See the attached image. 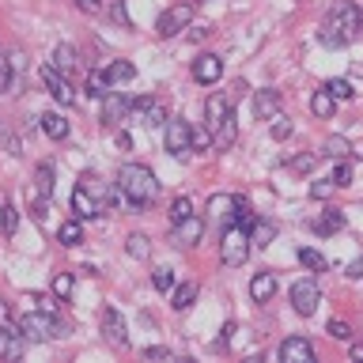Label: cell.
<instances>
[{"label": "cell", "instance_id": "obj_33", "mask_svg": "<svg viewBox=\"0 0 363 363\" xmlns=\"http://www.w3.org/2000/svg\"><path fill=\"white\" fill-rule=\"evenodd\" d=\"M322 155H329V159H348V155H352V144L345 140V136H329V140L322 144Z\"/></svg>", "mask_w": 363, "mask_h": 363}, {"label": "cell", "instance_id": "obj_4", "mask_svg": "<svg viewBox=\"0 0 363 363\" xmlns=\"http://www.w3.org/2000/svg\"><path fill=\"white\" fill-rule=\"evenodd\" d=\"M19 329L23 337L34 340V345H42V340H57V337H68V325L57 322V314H45V311H30L19 318Z\"/></svg>", "mask_w": 363, "mask_h": 363}, {"label": "cell", "instance_id": "obj_35", "mask_svg": "<svg viewBox=\"0 0 363 363\" xmlns=\"http://www.w3.org/2000/svg\"><path fill=\"white\" fill-rule=\"evenodd\" d=\"M197 284H193V280H186V284H182V288L174 291V303H170V306H174V311H186V306H193V299H197Z\"/></svg>", "mask_w": 363, "mask_h": 363}, {"label": "cell", "instance_id": "obj_55", "mask_svg": "<svg viewBox=\"0 0 363 363\" xmlns=\"http://www.w3.org/2000/svg\"><path fill=\"white\" fill-rule=\"evenodd\" d=\"M0 223H4V204H0Z\"/></svg>", "mask_w": 363, "mask_h": 363}, {"label": "cell", "instance_id": "obj_41", "mask_svg": "<svg viewBox=\"0 0 363 363\" xmlns=\"http://www.w3.org/2000/svg\"><path fill=\"white\" fill-rule=\"evenodd\" d=\"M325 333L333 337V340H352V329H348V322H340V318H333V322H329Z\"/></svg>", "mask_w": 363, "mask_h": 363}, {"label": "cell", "instance_id": "obj_37", "mask_svg": "<svg viewBox=\"0 0 363 363\" xmlns=\"http://www.w3.org/2000/svg\"><path fill=\"white\" fill-rule=\"evenodd\" d=\"M152 284H155V291H170V288H174V269H155L152 272Z\"/></svg>", "mask_w": 363, "mask_h": 363}, {"label": "cell", "instance_id": "obj_47", "mask_svg": "<svg viewBox=\"0 0 363 363\" xmlns=\"http://www.w3.org/2000/svg\"><path fill=\"white\" fill-rule=\"evenodd\" d=\"M0 147H4L8 155H19V140H16V136H11L8 129H0Z\"/></svg>", "mask_w": 363, "mask_h": 363}, {"label": "cell", "instance_id": "obj_6", "mask_svg": "<svg viewBox=\"0 0 363 363\" xmlns=\"http://www.w3.org/2000/svg\"><path fill=\"white\" fill-rule=\"evenodd\" d=\"M189 23H193V4H174L159 16L155 30H159V38H174V34H182L189 27Z\"/></svg>", "mask_w": 363, "mask_h": 363}, {"label": "cell", "instance_id": "obj_26", "mask_svg": "<svg viewBox=\"0 0 363 363\" xmlns=\"http://www.w3.org/2000/svg\"><path fill=\"white\" fill-rule=\"evenodd\" d=\"M340 227H345V212H340V208H329L325 216H318V220H314L318 235H333V231H340Z\"/></svg>", "mask_w": 363, "mask_h": 363}, {"label": "cell", "instance_id": "obj_52", "mask_svg": "<svg viewBox=\"0 0 363 363\" xmlns=\"http://www.w3.org/2000/svg\"><path fill=\"white\" fill-rule=\"evenodd\" d=\"M348 356L356 359V363H363V340H352V348H348Z\"/></svg>", "mask_w": 363, "mask_h": 363}, {"label": "cell", "instance_id": "obj_20", "mask_svg": "<svg viewBox=\"0 0 363 363\" xmlns=\"http://www.w3.org/2000/svg\"><path fill=\"white\" fill-rule=\"evenodd\" d=\"M34 197H42V201L53 197V163L50 159L38 163V170H34Z\"/></svg>", "mask_w": 363, "mask_h": 363}, {"label": "cell", "instance_id": "obj_21", "mask_svg": "<svg viewBox=\"0 0 363 363\" xmlns=\"http://www.w3.org/2000/svg\"><path fill=\"white\" fill-rule=\"evenodd\" d=\"M235 140H238V125H235V113H231V118H227L220 129L212 133V147H216V152H227Z\"/></svg>", "mask_w": 363, "mask_h": 363}, {"label": "cell", "instance_id": "obj_23", "mask_svg": "<svg viewBox=\"0 0 363 363\" xmlns=\"http://www.w3.org/2000/svg\"><path fill=\"white\" fill-rule=\"evenodd\" d=\"M57 242H61V246H79V242H84V223H79L76 216H72V220H65L61 227H57Z\"/></svg>", "mask_w": 363, "mask_h": 363}, {"label": "cell", "instance_id": "obj_8", "mask_svg": "<svg viewBox=\"0 0 363 363\" xmlns=\"http://www.w3.org/2000/svg\"><path fill=\"white\" fill-rule=\"evenodd\" d=\"M68 208H72V216L76 220H95V216H102V204H99V197L91 193L84 182L72 189V201H68Z\"/></svg>", "mask_w": 363, "mask_h": 363}, {"label": "cell", "instance_id": "obj_49", "mask_svg": "<svg viewBox=\"0 0 363 363\" xmlns=\"http://www.w3.org/2000/svg\"><path fill=\"white\" fill-rule=\"evenodd\" d=\"M76 8L84 11V16H95V11L102 8V0H76Z\"/></svg>", "mask_w": 363, "mask_h": 363}, {"label": "cell", "instance_id": "obj_11", "mask_svg": "<svg viewBox=\"0 0 363 363\" xmlns=\"http://www.w3.org/2000/svg\"><path fill=\"white\" fill-rule=\"evenodd\" d=\"M42 79H45L50 95H53L57 102H61V106H72V102H76V87L68 84V76H61L53 65H50V68H42Z\"/></svg>", "mask_w": 363, "mask_h": 363}, {"label": "cell", "instance_id": "obj_44", "mask_svg": "<svg viewBox=\"0 0 363 363\" xmlns=\"http://www.w3.org/2000/svg\"><path fill=\"white\" fill-rule=\"evenodd\" d=\"M113 23H118V27H133V16H129V8H125V0H113Z\"/></svg>", "mask_w": 363, "mask_h": 363}, {"label": "cell", "instance_id": "obj_15", "mask_svg": "<svg viewBox=\"0 0 363 363\" xmlns=\"http://www.w3.org/2000/svg\"><path fill=\"white\" fill-rule=\"evenodd\" d=\"M133 113H136V121H144V125H167V106L159 99H152V95L136 99Z\"/></svg>", "mask_w": 363, "mask_h": 363}, {"label": "cell", "instance_id": "obj_42", "mask_svg": "<svg viewBox=\"0 0 363 363\" xmlns=\"http://www.w3.org/2000/svg\"><path fill=\"white\" fill-rule=\"evenodd\" d=\"M231 204H235V197H212V201H208V212H212V216H227V220H231V212H227Z\"/></svg>", "mask_w": 363, "mask_h": 363}, {"label": "cell", "instance_id": "obj_12", "mask_svg": "<svg viewBox=\"0 0 363 363\" xmlns=\"http://www.w3.org/2000/svg\"><path fill=\"white\" fill-rule=\"evenodd\" d=\"M129 110H133V102L125 99L121 91H106V95H102V125H106V129H113Z\"/></svg>", "mask_w": 363, "mask_h": 363}, {"label": "cell", "instance_id": "obj_40", "mask_svg": "<svg viewBox=\"0 0 363 363\" xmlns=\"http://www.w3.org/2000/svg\"><path fill=\"white\" fill-rule=\"evenodd\" d=\"M329 91H333V99H340V102H345V99H352V95H356V91H352V84H348V79H329V84H325Z\"/></svg>", "mask_w": 363, "mask_h": 363}, {"label": "cell", "instance_id": "obj_22", "mask_svg": "<svg viewBox=\"0 0 363 363\" xmlns=\"http://www.w3.org/2000/svg\"><path fill=\"white\" fill-rule=\"evenodd\" d=\"M42 133L45 136H50V140H65V136H68V121L61 118V113H57V110H50V113H42Z\"/></svg>", "mask_w": 363, "mask_h": 363}, {"label": "cell", "instance_id": "obj_48", "mask_svg": "<svg viewBox=\"0 0 363 363\" xmlns=\"http://www.w3.org/2000/svg\"><path fill=\"white\" fill-rule=\"evenodd\" d=\"M4 235H16V208H11V204H4Z\"/></svg>", "mask_w": 363, "mask_h": 363}, {"label": "cell", "instance_id": "obj_13", "mask_svg": "<svg viewBox=\"0 0 363 363\" xmlns=\"http://www.w3.org/2000/svg\"><path fill=\"white\" fill-rule=\"evenodd\" d=\"M280 363H314V345L306 337H284Z\"/></svg>", "mask_w": 363, "mask_h": 363}, {"label": "cell", "instance_id": "obj_29", "mask_svg": "<svg viewBox=\"0 0 363 363\" xmlns=\"http://www.w3.org/2000/svg\"><path fill=\"white\" fill-rule=\"evenodd\" d=\"M106 76H110V84H129L136 76V65L133 61H113V65H106Z\"/></svg>", "mask_w": 363, "mask_h": 363}, {"label": "cell", "instance_id": "obj_25", "mask_svg": "<svg viewBox=\"0 0 363 363\" xmlns=\"http://www.w3.org/2000/svg\"><path fill=\"white\" fill-rule=\"evenodd\" d=\"M125 250H129V257H136V261H147V257H152V238L140 235V231H133L129 238H125Z\"/></svg>", "mask_w": 363, "mask_h": 363}, {"label": "cell", "instance_id": "obj_3", "mask_svg": "<svg viewBox=\"0 0 363 363\" xmlns=\"http://www.w3.org/2000/svg\"><path fill=\"white\" fill-rule=\"evenodd\" d=\"M250 250H254V242H250V231L242 223H227L223 227V235H220V261L223 265H246V257H250Z\"/></svg>", "mask_w": 363, "mask_h": 363}, {"label": "cell", "instance_id": "obj_27", "mask_svg": "<svg viewBox=\"0 0 363 363\" xmlns=\"http://www.w3.org/2000/svg\"><path fill=\"white\" fill-rule=\"evenodd\" d=\"M53 68H57V72H72V68H76V45H68V42H61V45H57V50H53Z\"/></svg>", "mask_w": 363, "mask_h": 363}, {"label": "cell", "instance_id": "obj_24", "mask_svg": "<svg viewBox=\"0 0 363 363\" xmlns=\"http://www.w3.org/2000/svg\"><path fill=\"white\" fill-rule=\"evenodd\" d=\"M311 110H314V118H333V110H337V99H333V91H329V87L314 91V99H311Z\"/></svg>", "mask_w": 363, "mask_h": 363}, {"label": "cell", "instance_id": "obj_28", "mask_svg": "<svg viewBox=\"0 0 363 363\" xmlns=\"http://www.w3.org/2000/svg\"><path fill=\"white\" fill-rule=\"evenodd\" d=\"M272 238H277V227H272L269 220H254V223H250V242H254V246H269Z\"/></svg>", "mask_w": 363, "mask_h": 363}, {"label": "cell", "instance_id": "obj_32", "mask_svg": "<svg viewBox=\"0 0 363 363\" xmlns=\"http://www.w3.org/2000/svg\"><path fill=\"white\" fill-rule=\"evenodd\" d=\"M76 291V272H57L53 277V295L57 299H72Z\"/></svg>", "mask_w": 363, "mask_h": 363}, {"label": "cell", "instance_id": "obj_10", "mask_svg": "<svg viewBox=\"0 0 363 363\" xmlns=\"http://www.w3.org/2000/svg\"><path fill=\"white\" fill-rule=\"evenodd\" d=\"M201 235H204V220H201V216H186L182 223H174V235H170V242H174L178 250H189V246L201 242Z\"/></svg>", "mask_w": 363, "mask_h": 363}, {"label": "cell", "instance_id": "obj_9", "mask_svg": "<svg viewBox=\"0 0 363 363\" xmlns=\"http://www.w3.org/2000/svg\"><path fill=\"white\" fill-rule=\"evenodd\" d=\"M102 337H106L113 348H129V333H125V318H121L118 306H106V311H102Z\"/></svg>", "mask_w": 363, "mask_h": 363}, {"label": "cell", "instance_id": "obj_54", "mask_svg": "<svg viewBox=\"0 0 363 363\" xmlns=\"http://www.w3.org/2000/svg\"><path fill=\"white\" fill-rule=\"evenodd\" d=\"M348 277H359V280H363V257H359V261H356V265H352V269H348Z\"/></svg>", "mask_w": 363, "mask_h": 363}, {"label": "cell", "instance_id": "obj_43", "mask_svg": "<svg viewBox=\"0 0 363 363\" xmlns=\"http://www.w3.org/2000/svg\"><path fill=\"white\" fill-rule=\"evenodd\" d=\"M11 84H16V72H11V61H8V57H0V91H11Z\"/></svg>", "mask_w": 363, "mask_h": 363}, {"label": "cell", "instance_id": "obj_38", "mask_svg": "<svg viewBox=\"0 0 363 363\" xmlns=\"http://www.w3.org/2000/svg\"><path fill=\"white\" fill-rule=\"evenodd\" d=\"M186 216H193V204H189V197H178L170 204V223H182Z\"/></svg>", "mask_w": 363, "mask_h": 363}, {"label": "cell", "instance_id": "obj_56", "mask_svg": "<svg viewBox=\"0 0 363 363\" xmlns=\"http://www.w3.org/2000/svg\"><path fill=\"white\" fill-rule=\"evenodd\" d=\"M359 16H363V11H359Z\"/></svg>", "mask_w": 363, "mask_h": 363}, {"label": "cell", "instance_id": "obj_17", "mask_svg": "<svg viewBox=\"0 0 363 363\" xmlns=\"http://www.w3.org/2000/svg\"><path fill=\"white\" fill-rule=\"evenodd\" d=\"M220 76H223V61L216 53H201L197 61H193V79H197V84H216Z\"/></svg>", "mask_w": 363, "mask_h": 363}, {"label": "cell", "instance_id": "obj_1", "mask_svg": "<svg viewBox=\"0 0 363 363\" xmlns=\"http://www.w3.org/2000/svg\"><path fill=\"white\" fill-rule=\"evenodd\" d=\"M118 193L133 204V208H147V204L159 197V178L144 163H125L118 170Z\"/></svg>", "mask_w": 363, "mask_h": 363}, {"label": "cell", "instance_id": "obj_34", "mask_svg": "<svg viewBox=\"0 0 363 363\" xmlns=\"http://www.w3.org/2000/svg\"><path fill=\"white\" fill-rule=\"evenodd\" d=\"M272 125H269V136H272V140H288V136H291V118H288V113H272V118H269Z\"/></svg>", "mask_w": 363, "mask_h": 363}, {"label": "cell", "instance_id": "obj_45", "mask_svg": "<svg viewBox=\"0 0 363 363\" xmlns=\"http://www.w3.org/2000/svg\"><path fill=\"white\" fill-rule=\"evenodd\" d=\"M34 311L57 314V295H34Z\"/></svg>", "mask_w": 363, "mask_h": 363}, {"label": "cell", "instance_id": "obj_18", "mask_svg": "<svg viewBox=\"0 0 363 363\" xmlns=\"http://www.w3.org/2000/svg\"><path fill=\"white\" fill-rule=\"evenodd\" d=\"M277 110H280V91H277V87L254 91V118H257V121H269Z\"/></svg>", "mask_w": 363, "mask_h": 363}, {"label": "cell", "instance_id": "obj_50", "mask_svg": "<svg viewBox=\"0 0 363 363\" xmlns=\"http://www.w3.org/2000/svg\"><path fill=\"white\" fill-rule=\"evenodd\" d=\"M314 163H318V155H299V159H295V170H314Z\"/></svg>", "mask_w": 363, "mask_h": 363}, {"label": "cell", "instance_id": "obj_5", "mask_svg": "<svg viewBox=\"0 0 363 363\" xmlns=\"http://www.w3.org/2000/svg\"><path fill=\"white\" fill-rule=\"evenodd\" d=\"M318 303H322V288H318V280H295L291 284V306H295V314H303V318H311L318 311Z\"/></svg>", "mask_w": 363, "mask_h": 363}, {"label": "cell", "instance_id": "obj_36", "mask_svg": "<svg viewBox=\"0 0 363 363\" xmlns=\"http://www.w3.org/2000/svg\"><path fill=\"white\" fill-rule=\"evenodd\" d=\"M333 193H337V182H333V178H318L314 186H311V197H314V201H329Z\"/></svg>", "mask_w": 363, "mask_h": 363}, {"label": "cell", "instance_id": "obj_53", "mask_svg": "<svg viewBox=\"0 0 363 363\" xmlns=\"http://www.w3.org/2000/svg\"><path fill=\"white\" fill-rule=\"evenodd\" d=\"M113 140H118V147H121V152H129V147H133V136H129V133H118Z\"/></svg>", "mask_w": 363, "mask_h": 363}, {"label": "cell", "instance_id": "obj_7", "mask_svg": "<svg viewBox=\"0 0 363 363\" xmlns=\"http://www.w3.org/2000/svg\"><path fill=\"white\" fill-rule=\"evenodd\" d=\"M189 147H193V125L186 118H167V152L182 159Z\"/></svg>", "mask_w": 363, "mask_h": 363}, {"label": "cell", "instance_id": "obj_51", "mask_svg": "<svg viewBox=\"0 0 363 363\" xmlns=\"http://www.w3.org/2000/svg\"><path fill=\"white\" fill-rule=\"evenodd\" d=\"M4 325H11V306L0 299V329H4Z\"/></svg>", "mask_w": 363, "mask_h": 363}, {"label": "cell", "instance_id": "obj_39", "mask_svg": "<svg viewBox=\"0 0 363 363\" xmlns=\"http://www.w3.org/2000/svg\"><path fill=\"white\" fill-rule=\"evenodd\" d=\"M337 182V189H345V186H352V167H348V159H340V163L333 167V174H329Z\"/></svg>", "mask_w": 363, "mask_h": 363}, {"label": "cell", "instance_id": "obj_14", "mask_svg": "<svg viewBox=\"0 0 363 363\" xmlns=\"http://www.w3.org/2000/svg\"><path fill=\"white\" fill-rule=\"evenodd\" d=\"M227 118H231V95H208L204 99V121H208V133H216Z\"/></svg>", "mask_w": 363, "mask_h": 363}, {"label": "cell", "instance_id": "obj_2", "mask_svg": "<svg viewBox=\"0 0 363 363\" xmlns=\"http://www.w3.org/2000/svg\"><path fill=\"white\" fill-rule=\"evenodd\" d=\"M363 30V16L352 4H337L333 11L325 16L322 30H318V42L329 45V50H340V45H348L352 38H359Z\"/></svg>", "mask_w": 363, "mask_h": 363}, {"label": "cell", "instance_id": "obj_30", "mask_svg": "<svg viewBox=\"0 0 363 363\" xmlns=\"http://www.w3.org/2000/svg\"><path fill=\"white\" fill-rule=\"evenodd\" d=\"M299 265H303V269H311V272H325V269H329V261L318 254L314 246H303V250H299Z\"/></svg>", "mask_w": 363, "mask_h": 363}, {"label": "cell", "instance_id": "obj_16", "mask_svg": "<svg viewBox=\"0 0 363 363\" xmlns=\"http://www.w3.org/2000/svg\"><path fill=\"white\" fill-rule=\"evenodd\" d=\"M23 348H27V337L19 325L0 329V359H23Z\"/></svg>", "mask_w": 363, "mask_h": 363}, {"label": "cell", "instance_id": "obj_31", "mask_svg": "<svg viewBox=\"0 0 363 363\" xmlns=\"http://www.w3.org/2000/svg\"><path fill=\"white\" fill-rule=\"evenodd\" d=\"M110 87H113V84H110L106 68H99V72H91V76H87V95H91V99H102Z\"/></svg>", "mask_w": 363, "mask_h": 363}, {"label": "cell", "instance_id": "obj_46", "mask_svg": "<svg viewBox=\"0 0 363 363\" xmlns=\"http://www.w3.org/2000/svg\"><path fill=\"white\" fill-rule=\"evenodd\" d=\"M144 359H174V352L163 348V345H147L144 348Z\"/></svg>", "mask_w": 363, "mask_h": 363}, {"label": "cell", "instance_id": "obj_19", "mask_svg": "<svg viewBox=\"0 0 363 363\" xmlns=\"http://www.w3.org/2000/svg\"><path fill=\"white\" fill-rule=\"evenodd\" d=\"M272 295H277V272H257L254 280H250V299L254 303H269Z\"/></svg>", "mask_w": 363, "mask_h": 363}]
</instances>
